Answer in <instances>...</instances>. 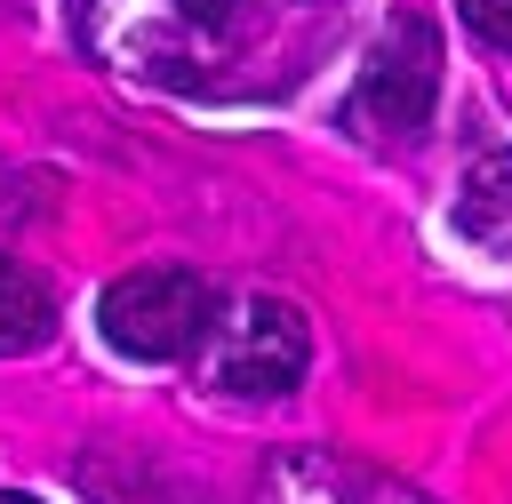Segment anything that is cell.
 <instances>
[{"mask_svg":"<svg viewBox=\"0 0 512 504\" xmlns=\"http://www.w3.org/2000/svg\"><path fill=\"white\" fill-rule=\"evenodd\" d=\"M48 336H56V296H48L24 264H8V256H0V360L40 352Z\"/></svg>","mask_w":512,"mask_h":504,"instance_id":"5b68a950","label":"cell"},{"mask_svg":"<svg viewBox=\"0 0 512 504\" xmlns=\"http://www.w3.org/2000/svg\"><path fill=\"white\" fill-rule=\"evenodd\" d=\"M456 232L488 256H512V152L472 160V176L456 184Z\"/></svg>","mask_w":512,"mask_h":504,"instance_id":"277c9868","label":"cell"},{"mask_svg":"<svg viewBox=\"0 0 512 504\" xmlns=\"http://www.w3.org/2000/svg\"><path fill=\"white\" fill-rule=\"evenodd\" d=\"M304 360H312L304 312L280 304V296H256V304L232 312V328L216 344V384L224 392H288L304 376Z\"/></svg>","mask_w":512,"mask_h":504,"instance_id":"3957f363","label":"cell"},{"mask_svg":"<svg viewBox=\"0 0 512 504\" xmlns=\"http://www.w3.org/2000/svg\"><path fill=\"white\" fill-rule=\"evenodd\" d=\"M432 96H440V32L424 16H392L384 40L368 48V72H360L344 120L360 136H416L432 120Z\"/></svg>","mask_w":512,"mask_h":504,"instance_id":"7a4b0ae2","label":"cell"},{"mask_svg":"<svg viewBox=\"0 0 512 504\" xmlns=\"http://www.w3.org/2000/svg\"><path fill=\"white\" fill-rule=\"evenodd\" d=\"M208 312H216V296H208L200 272H184V264H144V272H120V280L104 288L96 328H104V344L128 352V360H176V352H192V344L208 336Z\"/></svg>","mask_w":512,"mask_h":504,"instance_id":"6da1fadb","label":"cell"},{"mask_svg":"<svg viewBox=\"0 0 512 504\" xmlns=\"http://www.w3.org/2000/svg\"><path fill=\"white\" fill-rule=\"evenodd\" d=\"M0 504H32V496H8V488H0Z\"/></svg>","mask_w":512,"mask_h":504,"instance_id":"52a82bcc","label":"cell"},{"mask_svg":"<svg viewBox=\"0 0 512 504\" xmlns=\"http://www.w3.org/2000/svg\"><path fill=\"white\" fill-rule=\"evenodd\" d=\"M464 8V24L488 40V48H512V0H456Z\"/></svg>","mask_w":512,"mask_h":504,"instance_id":"8992f818","label":"cell"}]
</instances>
